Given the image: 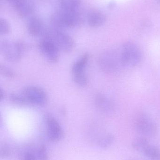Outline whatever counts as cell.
<instances>
[{
	"label": "cell",
	"mask_w": 160,
	"mask_h": 160,
	"mask_svg": "<svg viewBox=\"0 0 160 160\" xmlns=\"http://www.w3.org/2000/svg\"><path fill=\"white\" fill-rule=\"evenodd\" d=\"M51 22L54 28L62 30L81 26L83 19L78 10H56L51 17Z\"/></svg>",
	"instance_id": "1"
},
{
	"label": "cell",
	"mask_w": 160,
	"mask_h": 160,
	"mask_svg": "<svg viewBox=\"0 0 160 160\" xmlns=\"http://www.w3.org/2000/svg\"><path fill=\"white\" fill-rule=\"evenodd\" d=\"M99 66L103 72L113 74L126 67L120 50L110 49L101 53L98 60Z\"/></svg>",
	"instance_id": "2"
},
{
	"label": "cell",
	"mask_w": 160,
	"mask_h": 160,
	"mask_svg": "<svg viewBox=\"0 0 160 160\" xmlns=\"http://www.w3.org/2000/svg\"><path fill=\"white\" fill-rule=\"evenodd\" d=\"M43 37H47L50 38L61 52H70L75 47V41L73 38L60 29L54 27L47 29Z\"/></svg>",
	"instance_id": "3"
},
{
	"label": "cell",
	"mask_w": 160,
	"mask_h": 160,
	"mask_svg": "<svg viewBox=\"0 0 160 160\" xmlns=\"http://www.w3.org/2000/svg\"><path fill=\"white\" fill-rule=\"evenodd\" d=\"M26 45L20 41L3 40L0 45V49L3 56L12 62H18L21 59L26 49Z\"/></svg>",
	"instance_id": "4"
},
{
	"label": "cell",
	"mask_w": 160,
	"mask_h": 160,
	"mask_svg": "<svg viewBox=\"0 0 160 160\" xmlns=\"http://www.w3.org/2000/svg\"><path fill=\"white\" fill-rule=\"evenodd\" d=\"M120 52L126 67H134L142 62V51L133 42H126L124 43L120 49Z\"/></svg>",
	"instance_id": "5"
},
{
	"label": "cell",
	"mask_w": 160,
	"mask_h": 160,
	"mask_svg": "<svg viewBox=\"0 0 160 160\" xmlns=\"http://www.w3.org/2000/svg\"><path fill=\"white\" fill-rule=\"evenodd\" d=\"M90 60L89 53H85L80 57L73 64L72 74L75 83L81 87L86 86L89 82L85 69Z\"/></svg>",
	"instance_id": "6"
},
{
	"label": "cell",
	"mask_w": 160,
	"mask_h": 160,
	"mask_svg": "<svg viewBox=\"0 0 160 160\" xmlns=\"http://www.w3.org/2000/svg\"><path fill=\"white\" fill-rule=\"evenodd\" d=\"M30 105L43 106L47 103L48 96L47 92L42 88L35 85L25 87L21 92Z\"/></svg>",
	"instance_id": "7"
},
{
	"label": "cell",
	"mask_w": 160,
	"mask_h": 160,
	"mask_svg": "<svg viewBox=\"0 0 160 160\" xmlns=\"http://www.w3.org/2000/svg\"><path fill=\"white\" fill-rule=\"evenodd\" d=\"M134 127L143 136L150 137L156 134L157 127L154 120L148 115L140 113L134 119Z\"/></svg>",
	"instance_id": "8"
},
{
	"label": "cell",
	"mask_w": 160,
	"mask_h": 160,
	"mask_svg": "<svg viewBox=\"0 0 160 160\" xmlns=\"http://www.w3.org/2000/svg\"><path fill=\"white\" fill-rule=\"evenodd\" d=\"M39 51L44 58L51 63L59 61L60 50L54 42L49 38L43 37L39 43Z\"/></svg>",
	"instance_id": "9"
},
{
	"label": "cell",
	"mask_w": 160,
	"mask_h": 160,
	"mask_svg": "<svg viewBox=\"0 0 160 160\" xmlns=\"http://www.w3.org/2000/svg\"><path fill=\"white\" fill-rule=\"evenodd\" d=\"M45 126L48 138L52 142L61 141L64 136V131L58 120L50 114L45 115Z\"/></svg>",
	"instance_id": "10"
},
{
	"label": "cell",
	"mask_w": 160,
	"mask_h": 160,
	"mask_svg": "<svg viewBox=\"0 0 160 160\" xmlns=\"http://www.w3.org/2000/svg\"><path fill=\"white\" fill-rule=\"evenodd\" d=\"M12 4L16 13L23 18L30 17L34 9V3L31 0H15Z\"/></svg>",
	"instance_id": "11"
},
{
	"label": "cell",
	"mask_w": 160,
	"mask_h": 160,
	"mask_svg": "<svg viewBox=\"0 0 160 160\" xmlns=\"http://www.w3.org/2000/svg\"><path fill=\"white\" fill-rule=\"evenodd\" d=\"M94 102L96 107L101 112L110 114L114 110V104L111 100L105 94L99 93L95 96Z\"/></svg>",
	"instance_id": "12"
},
{
	"label": "cell",
	"mask_w": 160,
	"mask_h": 160,
	"mask_svg": "<svg viewBox=\"0 0 160 160\" xmlns=\"http://www.w3.org/2000/svg\"><path fill=\"white\" fill-rule=\"evenodd\" d=\"M26 26L29 33L34 37H43L47 30L42 21L36 17H31L27 21Z\"/></svg>",
	"instance_id": "13"
},
{
	"label": "cell",
	"mask_w": 160,
	"mask_h": 160,
	"mask_svg": "<svg viewBox=\"0 0 160 160\" xmlns=\"http://www.w3.org/2000/svg\"><path fill=\"white\" fill-rule=\"evenodd\" d=\"M56 10L77 11L81 3V0H52Z\"/></svg>",
	"instance_id": "14"
},
{
	"label": "cell",
	"mask_w": 160,
	"mask_h": 160,
	"mask_svg": "<svg viewBox=\"0 0 160 160\" xmlns=\"http://www.w3.org/2000/svg\"><path fill=\"white\" fill-rule=\"evenodd\" d=\"M104 14L98 10H93L88 13L87 22L88 25L92 28H97L103 25L106 21Z\"/></svg>",
	"instance_id": "15"
},
{
	"label": "cell",
	"mask_w": 160,
	"mask_h": 160,
	"mask_svg": "<svg viewBox=\"0 0 160 160\" xmlns=\"http://www.w3.org/2000/svg\"><path fill=\"white\" fill-rule=\"evenodd\" d=\"M115 137L112 134L106 132L98 137L96 141L97 145L102 149H106L110 147L114 142Z\"/></svg>",
	"instance_id": "16"
},
{
	"label": "cell",
	"mask_w": 160,
	"mask_h": 160,
	"mask_svg": "<svg viewBox=\"0 0 160 160\" xmlns=\"http://www.w3.org/2000/svg\"><path fill=\"white\" fill-rule=\"evenodd\" d=\"M150 160H160V149L158 147L149 144L143 152Z\"/></svg>",
	"instance_id": "17"
},
{
	"label": "cell",
	"mask_w": 160,
	"mask_h": 160,
	"mask_svg": "<svg viewBox=\"0 0 160 160\" xmlns=\"http://www.w3.org/2000/svg\"><path fill=\"white\" fill-rule=\"evenodd\" d=\"M149 144V141L147 138L142 136L134 139L132 142V145L134 150L143 153L144 150Z\"/></svg>",
	"instance_id": "18"
},
{
	"label": "cell",
	"mask_w": 160,
	"mask_h": 160,
	"mask_svg": "<svg viewBox=\"0 0 160 160\" xmlns=\"http://www.w3.org/2000/svg\"><path fill=\"white\" fill-rule=\"evenodd\" d=\"M10 102L18 106H30L24 96L21 93H11L9 97Z\"/></svg>",
	"instance_id": "19"
},
{
	"label": "cell",
	"mask_w": 160,
	"mask_h": 160,
	"mask_svg": "<svg viewBox=\"0 0 160 160\" xmlns=\"http://www.w3.org/2000/svg\"><path fill=\"white\" fill-rule=\"evenodd\" d=\"M33 150L36 160H48V152L44 146H39Z\"/></svg>",
	"instance_id": "20"
},
{
	"label": "cell",
	"mask_w": 160,
	"mask_h": 160,
	"mask_svg": "<svg viewBox=\"0 0 160 160\" xmlns=\"http://www.w3.org/2000/svg\"><path fill=\"white\" fill-rule=\"evenodd\" d=\"M0 73L3 77L7 78H14L17 76L16 72L13 69L3 64L0 65Z\"/></svg>",
	"instance_id": "21"
},
{
	"label": "cell",
	"mask_w": 160,
	"mask_h": 160,
	"mask_svg": "<svg viewBox=\"0 0 160 160\" xmlns=\"http://www.w3.org/2000/svg\"><path fill=\"white\" fill-rule=\"evenodd\" d=\"M11 149L10 147L6 143L2 144L0 147V157L1 158L4 159L7 158L10 156Z\"/></svg>",
	"instance_id": "22"
},
{
	"label": "cell",
	"mask_w": 160,
	"mask_h": 160,
	"mask_svg": "<svg viewBox=\"0 0 160 160\" xmlns=\"http://www.w3.org/2000/svg\"><path fill=\"white\" fill-rule=\"evenodd\" d=\"M10 31V25L5 19H0V33L2 35L7 34Z\"/></svg>",
	"instance_id": "23"
},
{
	"label": "cell",
	"mask_w": 160,
	"mask_h": 160,
	"mask_svg": "<svg viewBox=\"0 0 160 160\" xmlns=\"http://www.w3.org/2000/svg\"><path fill=\"white\" fill-rule=\"evenodd\" d=\"M23 160H36L34 150H29L25 152L23 155Z\"/></svg>",
	"instance_id": "24"
},
{
	"label": "cell",
	"mask_w": 160,
	"mask_h": 160,
	"mask_svg": "<svg viewBox=\"0 0 160 160\" xmlns=\"http://www.w3.org/2000/svg\"><path fill=\"white\" fill-rule=\"evenodd\" d=\"M5 97V92L4 90L1 88L0 89V100H1V102L3 101L4 100Z\"/></svg>",
	"instance_id": "25"
},
{
	"label": "cell",
	"mask_w": 160,
	"mask_h": 160,
	"mask_svg": "<svg viewBox=\"0 0 160 160\" xmlns=\"http://www.w3.org/2000/svg\"><path fill=\"white\" fill-rule=\"evenodd\" d=\"M5 1H7V2H9L11 3H12V2H14V1H15V0H5Z\"/></svg>",
	"instance_id": "26"
},
{
	"label": "cell",
	"mask_w": 160,
	"mask_h": 160,
	"mask_svg": "<svg viewBox=\"0 0 160 160\" xmlns=\"http://www.w3.org/2000/svg\"><path fill=\"white\" fill-rule=\"evenodd\" d=\"M139 160L135 159H130V160Z\"/></svg>",
	"instance_id": "27"
},
{
	"label": "cell",
	"mask_w": 160,
	"mask_h": 160,
	"mask_svg": "<svg viewBox=\"0 0 160 160\" xmlns=\"http://www.w3.org/2000/svg\"><path fill=\"white\" fill-rule=\"evenodd\" d=\"M159 1H160V0H159Z\"/></svg>",
	"instance_id": "28"
}]
</instances>
